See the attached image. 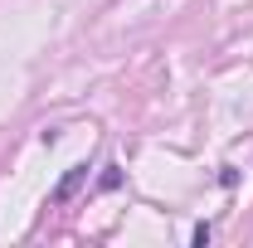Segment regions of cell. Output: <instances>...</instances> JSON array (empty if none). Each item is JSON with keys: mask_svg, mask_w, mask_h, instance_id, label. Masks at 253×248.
<instances>
[{"mask_svg": "<svg viewBox=\"0 0 253 248\" xmlns=\"http://www.w3.org/2000/svg\"><path fill=\"white\" fill-rule=\"evenodd\" d=\"M83 180H88V165H73V170H68V175H63V185L54 190V205H63V200H68V195H73V190L83 185Z\"/></svg>", "mask_w": 253, "mask_h": 248, "instance_id": "cell-1", "label": "cell"}, {"mask_svg": "<svg viewBox=\"0 0 253 248\" xmlns=\"http://www.w3.org/2000/svg\"><path fill=\"white\" fill-rule=\"evenodd\" d=\"M122 185V175H117V165H107V175H102V190H117Z\"/></svg>", "mask_w": 253, "mask_h": 248, "instance_id": "cell-2", "label": "cell"}]
</instances>
